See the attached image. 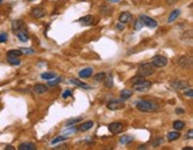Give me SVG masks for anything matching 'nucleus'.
I'll use <instances>...</instances> for the list:
<instances>
[{"label": "nucleus", "instance_id": "7ed1b4c3", "mask_svg": "<svg viewBox=\"0 0 193 150\" xmlns=\"http://www.w3.org/2000/svg\"><path fill=\"white\" fill-rule=\"evenodd\" d=\"M168 63V60L162 55H155L154 57L151 59V64L155 68H162Z\"/></svg>", "mask_w": 193, "mask_h": 150}, {"label": "nucleus", "instance_id": "a19ab883", "mask_svg": "<svg viewBox=\"0 0 193 150\" xmlns=\"http://www.w3.org/2000/svg\"><path fill=\"white\" fill-rule=\"evenodd\" d=\"M117 30H123V29H124V25H123V24H117Z\"/></svg>", "mask_w": 193, "mask_h": 150}, {"label": "nucleus", "instance_id": "20e7f679", "mask_svg": "<svg viewBox=\"0 0 193 150\" xmlns=\"http://www.w3.org/2000/svg\"><path fill=\"white\" fill-rule=\"evenodd\" d=\"M132 87H134V89H136V91H138V92H147V91L151 87V83L144 79V80L139 81V82H137V83H134Z\"/></svg>", "mask_w": 193, "mask_h": 150}, {"label": "nucleus", "instance_id": "f3484780", "mask_svg": "<svg viewBox=\"0 0 193 150\" xmlns=\"http://www.w3.org/2000/svg\"><path fill=\"white\" fill-rule=\"evenodd\" d=\"M23 26H25V24H24V22L21 21V19H17V21H13V22H12V30H13V32H16L17 30L22 29Z\"/></svg>", "mask_w": 193, "mask_h": 150}, {"label": "nucleus", "instance_id": "ea45409f", "mask_svg": "<svg viewBox=\"0 0 193 150\" xmlns=\"http://www.w3.org/2000/svg\"><path fill=\"white\" fill-rule=\"evenodd\" d=\"M175 112H177V113H179V115H182L185 111H184L182 108H177V110H175Z\"/></svg>", "mask_w": 193, "mask_h": 150}, {"label": "nucleus", "instance_id": "a211bd4d", "mask_svg": "<svg viewBox=\"0 0 193 150\" xmlns=\"http://www.w3.org/2000/svg\"><path fill=\"white\" fill-rule=\"evenodd\" d=\"M79 22H81L83 25H91V24H92V22H93V17H92L91 14H87V16H85V17L80 18Z\"/></svg>", "mask_w": 193, "mask_h": 150}, {"label": "nucleus", "instance_id": "473e14b6", "mask_svg": "<svg viewBox=\"0 0 193 150\" xmlns=\"http://www.w3.org/2000/svg\"><path fill=\"white\" fill-rule=\"evenodd\" d=\"M81 120V118H75V119H71V120H68L67 123H66V125L67 126H69V125H74V124H76L78 122H80Z\"/></svg>", "mask_w": 193, "mask_h": 150}, {"label": "nucleus", "instance_id": "9d476101", "mask_svg": "<svg viewBox=\"0 0 193 150\" xmlns=\"http://www.w3.org/2000/svg\"><path fill=\"white\" fill-rule=\"evenodd\" d=\"M123 129H124V126H123L122 123H111V124L109 125V130L111 131L113 135L120 134L122 131H123Z\"/></svg>", "mask_w": 193, "mask_h": 150}, {"label": "nucleus", "instance_id": "393cba45", "mask_svg": "<svg viewBox=\"0 0 193 150\" xmlns=\"http://www.w3.org/2000/svg\"><path fill=\"white\" fill-rule=\"evenodd\" d=\"M8 63L12 64V66H19L21 64V60L19 57H8Z\"/></svg>", "mask_w": 193, "mask_h": 150}, {"label": "nucleus", "instance_id": "2eb2a0df", "mask_svg": "<svg viewBox=\"0 0 193 150\" xmlns=\"http://www.w3.org/2000/svg\"><path fill=\"white\" fill-rule=\"evenodd\" d=\"M71 82L73 83V85H75V86H78V87H81V88H85V89H91V86L90 85H87V83H85V82H82V81H80V80H78V79H71Z\"/></svg>", "mask_w": 193, "mask_h": 150}, {"label": "nucleus", "instance_id": "aec40b11", "mask_svg": "<svg viewBox=\"0 0 193 150\" xmlns=\"http://www.w3.org/2000/svg\"><path fill=\"white\" fill-rule=\"evenodd\" d=\"M93 125H94V123H93L92 120H87V122L82 123V124L79 126V129H80L81 131H87V130H90L91 127H93Z\"/></svg>", "mask_w": 193, "mask_h": 150}, {"label": "nucleus", "instance_id": "c9c22d12", "mask_svg": "<svg viewBox=\"0 0 193 150\" xmlns=\"http://www.w3.org/2000/svg\"><path fill=\"white\" fill-rule=\"evenodd\" d=\"M184 96H185V97H188V98H192V97H193V89H192V88H188V91H186V92L184 93Z\"/></svg>", "mask_w": 193, "mask_h": 150}, {"label": "nucleus", "instance_id": "f257e3e1", "mask_svg": "<svg viewBox=\"0 0 193 150\" xmlns=\"http://www.w3.org/2000/svg\"><path fill=\"white\" fill-rule=\"evenodd\" d=\"M154 71H155V67L151 63H142L141 66L138 67L137 75H139V76H143V78H147V76H150V75H153Z\"/></svg>", "mask_w": 193, "mask_h": 150}, {"label": "nucleus", "instance_id": "bb28decb", "mask_svg": "<svg viewBox=\"0 0 193 150\" xmlns=\"http://www.w3.org/2000/svg\"><path fill=\"white\" fill-rule=\"evenodd\" d=\"M41 76H42V79H44V80H50V79H54V78H55V74L48 71V73H43Z\"/></svg>", "mask_w": 193, "mask_h": 150}, {"label": "nucleus", "instance_id": "f03ea898", "mask_svg": "<svg viewBox=\"0 0 193 150\" xmlns=\"http://www.w3.org/2000/svg\"><path fill=\"white\" fill-rule=\"evenodd\" d=\"M136 107L141 112H153L157 108V106L154 103L149 101V100H139L136 104Z\"/></svg>", "mask_w": 193, "mask_h": 150}, {"label": "nucleus", "instance_id": "58836bf2", "mask_svg": "<svg viewBox=\"0 0 193 150\" xmlns=\"http://www.w3.org/2000/svg\"><path fill=\"white\" fill-rule=\"evenodd\" d=\"M192 137H193V130L189 129V130H188V132L186 134V139H191Z\"/></svg>", "mask_w": 193, "mask_h": 150}, {"label": "nucleus", "instance_id": "f8f14e48", "mask_svg": "<svg viewBox=\"0 0 193 150\" xmlns=\"http://www.w3.org/2000/svg\"><path fill=\"white\" fill-rule=\"evenodd\" d=\"M131 19H132V14L130 12H123L119 16V22L122 24H128L131 22Z\"/></svg>", "mask_w": 193, "mask_h": 150}, {"label": "nucleus", "instance_id": "a878e982", "mask_svg": "<svg viewBox=\"0 0 193 150\" xmlns=\"http://www.w3.org/2000/svg\"><path fill=\"white\" fill-rule=\"evenodd\" d=\"M104 81H105V86H106V87H109V88H111V87L113 86V80H112V76H111V75H109L107 78L105 76Z\"/></svg>", "mask_w": 193, "mask_h": 150}, {"label": "nucleus", "instance_id": "f704fd0d", "mask_svg": "<svg viewBox=\"0 0 193 150\" xmlns=\"http://www.w3.org/2000/svg\"><path fill=\"white\" fill-rule=\"evenodd\" d=\"M60 82H61V79L59 78V79H56V80H54V81H52V80H49L48 85H49V86H56V85L60 83Z\"/></svg>", "mask_w": 193, "mask_h": 150}, {"label": "nucleus", "instance_id": "6ab92c4d", "mask_svg": "<svg viewBox=\"0 0 193 150\" xmlns=\"http://www.w3.org/2000/svg\"><path fill=\"white\" fill-rule=\"evenodd\" d=\"M132 96V91L131 89H123L122 92H120V99L124 101V100H127V99H129L130 97Z\"/></svg>", "mask_w": 193, "mask_h": 150}, {"label": "nucleus", "instance_id": "dca6fc26", "mask_svg": "<svg viewBox=\"0 0 193 150\" xmlns=\"http://www.w3.org/2000/svg\"><path fill=\"white\" fill-rule=\"evenodd\" d=\"M18 149H19V150H36V145H35L33 143L26 142V143H22V144H19Z\"/></svg>", "mask_w": 193, "mask_h": 150}, {"label": "nucleus", "instance_id": "e433bc0d", "mask_svg": "<svg viewBox=\"0 0 193 150\" xmlns=\"http://www.w3.org/2000/svg\"><path fill=\"white\" fill-rule=\"evenodd\" d=\"M71 96H72V91H71V89H67V91L63 93V94H62V98H63V99H66V98L71 97Z\"/></svg>", "mask_w": 193, "mask_h": 150}, {"label": "nucleus", "instance_id": "5701e85b", "mask_svg": "<svg viewBox=\"0 0 193 150\" xmlns=\"http://www.w3.org/2000/svg\"><path fill=\"white\" fill-rule=\"evenodd\" d=\"M23 52L21 50H8L7 51V57H19Z\"/></svg>", "mask_w": 193, "mask_h": 150}, {"label": "nucleus", "instance_id": "9b49d317", "mask_svg": "<svg viewBox=\"0 0 193 150\" xmlns=\"http://www.w3.org/2000/svg\"><path fill=\"white\" fill-rule=\"evenodd\" d=\"M45 13H47V11H45V8H43V7H35V8L31 11L32 17L36 18V19H41V18H43V17L45 16Z\"/></svg>", "mask_w": 193, "mask_h": 150}, {"label": "nucleus", "instance_id": "72a5a7b5", "mask_svg": "<svg viewBox=\"0 0 193 150\" xmlns=\"http://www.w3.org/2000/svg\"><path fill=\"white\" fill-rule=\"evenodd\" d=\"M142 28H143V23L138 19V21L136 22V24H135V30H141Z\"/></svg>", "mask_w": 193, "mask_h": 150}, {"label": "nucleus", "instance_id": "4be33fe9", "mask_svg": "<svg viewBox=\"0 0 193 150\" xmlns=\"http://www.w3.org/2000/svg\"><path fill=\"white\" fill-rule=\"evenodd\" d=\"M179 137H180V134L178 132V131H174V132H168V135H167V138H168V141H170V142L177 141Z\"/></svg>", "mask_w": 193, "mask_h": 150}, {"label": "nucleus", "instance_id": "a18cd8bd", "mask_svg": "<svg viewBox=\"0 0 193 150\" xmlns=\"http://www.w3.org/2000/svg\"><path fill=\"white\" fill-rule=\"evenodd\" d=\"M28 1H33V0H28Z\"/></svg>", "mask_w": 193, "mask_h": 150}, {"label": "nucleus", "instance_id": "79ce46f5", "mask_svg": "<svg viewBox=\"0 0 193 150\" xmlns=\"http://www.w3.org/2000/svg\"><path fill=\"white\" fill-rule=\"evenodd\" d=\"M5 149H6V150H14V148H13L12 145H7Z\"/></svg>", "mask_w": 193, "mask_h": 150}, {"label": "nucleus", "instance_id": "1a4fd4ad", "mask_svg": "<svg viewBox=\"0 0 193 150\" xmlns=\"http://www.w3.org/2000/svg\"><path fill=\"white\" fill-rule=\"evenodd\" d=\"M178 64L182 68H191L192 67V57H189V56H181L178 61Z\"/></svg>", "mask_w": 193, "mask_h": 150}, {"label": "nucleus", "instance_id": "ddd939ff", "mask_svg": "<svg viewBox=\"0 0 193 150\" xmlns=\"http://www.w3.org/2000/svg\"><path fill=\"white\" fill-rule=\"evenodd\" d=\"M92 74H93V68H85L79 71V76L82 79H86V78L92 76Z\"/></svg>", "mask_w": 193, "mask_h": 150}, {"label": "nucleus", "instance_id": "423d86ee", "mask_svg": "<svg viewBox=\"0 0 193 150\" xmlns=\"http://www.w3.org/2000/svg\"><path fill=\"white\" fill-rule=\"evenodd\" d=\"M139 21L143 23V25H146V26H148V28H151V29H154V28L157 26V23H156L155 19H153V18H150V17H148V16H144V14H141V16H139Z\"/></svg>", "mask_w": 193, "mask_h": 150}, {"label": "nucleus", "instance_id": "0eeeda50", "mask_svg": "<svg viewBox=\"0 0 193 150\" xmlns=\"http://www.w3.org/2000/svg\"><path fill=\"white\" fill-rule=\"evenodd\" d=\"M14 35L17 36V38H18L21 42H28V41H29V35H28L26 26H23L22 29L17 30V31L14 32Z\"/></svg>", "mask_w": 193, "mask_h": 150}, {"label": "nucleus", "instance_id": "412c9836", "mask_svg": "<svg viewBox=\"0 0 193 150\" xmlns=\"http://www.w3.org/2000/svg\"><path fill=\"white\" fill-rule=\"evenodd\" d=\"M180 10H174L170 14H169V17H168V23H173L175 19H178V17L180 16Z\"/></svg>", "mask_w": 193, "mask_h": 150}, {"label": "nucleus", "instance_id": "c03bdc74", "mask_svg": "<svg viewBox=\"0 0 193 150\" xmlns=\"http://www.w3.org/2000/svg\"><path fill=\"white\" fill-rule=\"evenodd\" d=\"M1 3H3V0H0V4H1Z\"/></svg>", "mask_w": 193, "mask_h": 150}, {"label": "nucleus", "instance_id": "6e6552de", "mask_svg": "<svg viewBox=\"0 0 193 150\" xmlns=\"http://www.w3.org/2000/svg\"><path fill=\"white\" fill-rule=\"evenodd\" d=\"M124 103L123 100H111L110 103H107V108L111 111H117V110H122L124 108Z\"/></svg>", "mask_w": 193, "mask_h": 150}, {"label": "nucleus", "instance_id": "2f4dec72", "mask_svg": "<svg viewBox=\"0 0 193 150\" xmlns=\"http://www.w3.org/2000/svg\"><path fill=\"white\" fill-rule=\"evenodd\" d=\"M7 41V33L6 32H0V43H5Z\"/></svg>", "mask_w": 193, "mask_h": 150}, {"label": "nucleus", "instance_id": "b1692460", "mask_svg": "<svg viewBox=\"0 0 193 150\" xmlns=\"http://www.w3.org/2000/svg\"><path fill=\"white\" fill-rule=\"evenodd\" d=\"M173 127L177 130V131H179V130H182L184 127H185V123L182 122V120H175L174 123H173Z\"/></svg>", "mask_w": 193, "mask_h": 150}, {"label": "nucleus", "instance_id": "37998d69", "mask_svg": "<svg viewBox=\"0 0 193 150\" xmlns=\"http://www.w3.org/2000/svg\"><path fill=\"white\" fill-rule=\"evenodd\" d=\"M110 1H111V3H118L119 0H110Z\"/></svg>", "mask_w": 193, "mask_h": 150}, {"label": "nucleus", "instance_id": "cd10ccee", "mask_svg": "<svg viewBox=\"0 0 193 150\" xmlns=\"http://www.w3.org/2000/svg\"><path fill=\"white\" fill-rule=\"evenodd\" d=\"M131 141H134L132 136H123V137H120V143L122 144H127V143H129Z\"/></svg>", "mask_w": 193, "mask_h": 150}, {"label": "nucleus", "instance_id": "4468645a", "mask_svg": "<svg viewBox=\"0 0 193 150\" xmlns=\"http://www.w3.org/2000/svg\"><path fill=\"white\" fill-rule=\"evenodd\" d=\"M33 91H35V93H37V94H43V93H45L48 91V87L43 83H37V85H35Z\"/></svg>", "mask_w": 193, "mask_h": 150}, {"label": "nucleus", "instance_id": "39448f33", "mask_svg": "<svg viewBox=\"0 0 193 150\" xmlns=\"http://www.w3.org/2000/svg\"><path fill=\"white\" fill-rule=\"evenodd\" d=\"M170 86L175 91H184V89H187L189 87V83L185 80H175L170 83Z\"/></svg>", "mask_w": 193, "mask_h": 150}, {"label": "nucleus", "instance_id": "4c0bfd02", "mask_svg": "<svg viewBox=\"0 0 193 150\" xmlns=\"http://www.w3.org/2000/svg\"><path fill=\"white\" fill-rule=\"evenodd\" d=\"M162 143V138H157V139H155L154 142H153V146H157V145H159V144H161Z\"/></svg>", "mask_w": 193, "mask_h": 150}, {"label": "nucleus", "instance_id": "c85d7f7f", "mask_svg": "<svg viewBox=\"0 0 193 150\" xmlns=\"http://www.w3.org/2000/svg\"><path fill=\"white\" fill-rule=\"evenodd\" d=\"M105 76H106V74L105 73H98L97 75H94V80L95 81H104V79H105Z\"/></svg>", "mask_w": 193, "mask_h": 150}, {"label": "nucleus", "instance_id": "7c9ffc66", "mask_svg": "<svg viewBox=\"0 0 193 150\" xmlns=\"http://www.w3.org/2000/svg\"><path fill=\"white\" fill-rule=\"evenodd\" d=\"M23 54H28V55H33L35 54V50L33 49H31V48H22V49H19Z\"/></svg>", "mask_w": 193, "mask_h": 150}, {"label": "nucleus", "instance_id": "c756f323", "mask_svg": "<svg viewBox=\"0 0 193 150\" xmlns=\"http://www.w3.org/2000/svg\"><path fill=\"white\" fill-rule=\"evenodd\" d=\"M67 139V137H64V136H59V137H56V138H54L51 141V144L54 145V144H56V143H60V142H63V141H66Z\"/></svg>", "mask_w": 193, "mask_h": 150}]
</instances>
